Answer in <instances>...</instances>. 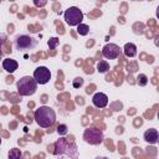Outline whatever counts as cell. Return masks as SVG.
I'll return each mask as SVG.
<instances>
[{
  "label": "cell",
  "mask_w": 159,
  "mask_h": 159,
  "mask_svg": "<svg viewBox=\"0 0 159 159\" xmlns=\"http://www.w3.org/2000/svg\"><path fill=\"white\" fill-rule=\"evenodd\" d=\"M55 157H70V158H77L78 152H77V145L73 140H70L65 137L61 135L60 139L55 142V150H53Z\"/></svg>",
  "instance_id": "1"
},
{
  "label": "cell",
  "mask_w": 159,
  "mask_h": 159,
  "mask_svg": "<svg viewBox=\"0 0 159 159\" xmlns=\"http://www.w3.org/2000/svg\"><path fill=\"white\" fill-rule=\"evenodd\" d=\"M34 118L41 128H50L51 125H53L56 120V113L51 107L41 106L35 111Z\"/></svg>",
  "instance_id": "2"
},
{
  "label": "cell",
  "mask_w": 159,
  "mask_h": 159,
  "mask_svg": "<svg viewBox=\"0 0 159 159\" xmlns=\"http://www.w3.org/2000/svg\"><path fill=\"white\" fill-rule=\"evenodd\" d=\"M16 89H17V93L22 97L32 96L37 89V82L35 81L34 77L24 76L16 82Z\"/></svg>",
  "instance_id": "3"
},
{
  "label": "cell",
  "mask_w": 159,
  "mask_h": 159,
  "mask_svg": "<svg viewBox=\"0 0 159 159\" xmlns=\"http://www.w3.org/2000/svg\"><path fill=\"white\" fill-rule=\"evenodd\" d=\"M63 17H65V21L68 26H77L83 20V12L78 7L71 6L65 11Z\"/></svg>",
  "instance_id": "4"
},
{
  "label": "cell",
  "mask_w": 159,
  "mask_h": 159,
  "mask_svg": "<svg viewBox=\"0 0 159 159\" xmlns=\"http://www.w3.org/2000/svg\"><path fill=\"white\" fill-rule=\"evenodd\" d=\"M104 135L103 132L98 128H88L83 132V140L91 145H98L103 142Z\"/></svg>",
  "instance_id": "5"
},
{
  "label": "cell",
  "mask_w": 159,
  "mask_h": 159,
  "mask_svg": "<svg viewBox=\"0 0 159 159\" xmlns=\"http://www.w3.org/2000/svg\"><path fill=\"white\" fill-rule=\"evenodd\" d=\"M37 45V40L29 35H17L15 39V47L19 51L32 50Z\"/></svg>",
  "instance_id": "6"
},
{
  "label": "cell",
  "mask_w": 159,
  "mask_h": 159,
  "mask_svg": "<svg viewBox=\"0 0 159 159\" xmlns=\"http://www.w3.org/2000/svg\"><path fill=\"white\" fill-rule=\"evenodd\" d=\"M120 52H122L120 47L118 45H116V43H107L102 48V55L107 60H116V58H118L120 56Z\"/></svg>",
  "instance_id": "7"
},
{
  "label": "cell",
  "mask_w": 159,
  "mask_h": 159,
  "mask_svg": "<svg viewBox=\"0 0 159 159\" xmlns=\"http://www.w3.org/2000/svg\"><path fill=\"white\" fill-rule=\"evenodd\" d=\"M34 78L37 82V84H46L51 78V72L47 67L40 66L34 71Z\"/></svg>",
  "instance_id": "8"
},
{
  "label": "cell",
  "mask_w": 159,
  "mask_h": 159,
  "mask_svg": "<svg viewBox=\"0 0 159 159\" xmlns=\"http://www.w3.org/2000/svg\"><path fill=\"white\" fill-rule=\"evenodd\" d=\"M92 103L97 108H104L108 104V97H107V94H104L102 92H97L92 97Z\"/></svg>",
  "instance_id": "9"
},
{
  "label": "cell",
  "mask_w": 159,
  "mask_h": 159,
  "mask_svg": "<svg viewBox=\"0 0 159 159\" xmlns=\"http://www.w3.org/2000/svg\"><path fill=\"white\" fill-rule=\"evenodd\" d=\"M144 140L149 144H155L158 143V139H159V133L155 128H150V129H147L144 132V135H143Z\"/></svg>",
  "instance_id": "10"
},
{
  "label": "cell",
  "mask_w": 159,
  "mask_h": 159,
  "mask_svg": "<svg viewBox=\"0 0 159 159\" xmlns=\"http://www.w3.org/2000/svg\"><path fill=\"white\" fill-rule=\"evenodd\" d=\"M17 67H19V63L12 58H5L2 61V68L9 73H14L17 70Z\"/></svg>",
  "instance_id": "11"
},
{
  "label": "cell",
  "mask_w": 159,
  "mask_h": 159,
  "mask_svg": "<svg viewBox=\"0 0 159 159\" xmlns=\"http://www.w3.org/2000/svg\"><path fill=\"white\" fill-rule=\"evenodd\" d=\"M123 52L127 57H134L137 55V46L132 42H128L124 45V48H123Z\"/></svg>",
  "instance_id": "12"
},
{
  "label": "cell",
  "mask_w": 159,
  "mask_h": 159,
  "mask_svg": "<svg viewBox=\"0 0 159 159\" xmlns=\"http://www.w3.org/2000/svg\"><path fill=\"white\" fill-rule=\"evenodd\" d=\"M108 70H109V63H108L107 61L102 60V61H99V62L97 63V71H98L99 73H106Z\"/></svg>",
  "instance_id": "13"
},
{
  "label": "cell",
  "mask_w": 159,
  "mask_h": 159,
  "mask_svg": "<svg viewBox=\"0 0 159 159\" xmlns=\"http://www.w3.org/2000/svg\"><path fill=\"white\" fill-rule=\"evenodd\" d=\"M77 32H78L81 36H86V35L89 32V26L81 22V24L77 25Z\"/></svg>",
  "instance_id": "14"
},
{
  "label": "cell",
  "mask_w": 159,
  "mask_h": 159,
  "mask_svg": "<svg viewBox=\"0 0 159 159\" xmlns=\"http://www.w3.org/2000/svg\"><path fill=\"white\" fill-rule=\"evenodd\" d=\"M137 83H138L139 86H142V87L147 86V84H148V77H147V75L139 73V75L137 76Z\"/></svg>",
  "instance_id": "15"
},
{
  "label": "cell",
  "mask_w": 159,
  "mask_h": 159,
  "mask_svg": "<svg viewBox=\"0 0 159 159\" xmlns=\"http://www.w3.org/2000/svg\"><path fill=\"white\" fill-rule=\"evenodd\" d=\"M58 43H60V40H58L57 37H51V39L48 40V42H47V45H48V47H50L51 50H55V48L58 46Z\"/></svg>",
  "instance_id": "16"
},
{
  "label": "cell",
  "mask_w": 159,
  "mask_h": 159,
  "mask_svg": "<svg viewBox=\"0 0 159 159\" xmlns=\"http://www.w3.org/2000/svg\"><path fill=\"white\" fill-rule=\"evenodd\" d=\"M20 157H21V152H20V149L14 148V149H11V150L9 152V158H14V159H16V158H20Z\"/></svg>",
  "instance_id": "17"
},
{
  "label": "cell",
  "mask_w": 159,
  "mask_h": 159,
  "mask_svg": "<svg viewBox=\"0 0 159 159\" xmlns=\"http://www.w3.org/2000/svg\"><path fill=\"white\" fill-rule=\"evenodd\" d=\"M67 132H68V129H67V125H66V124H60V125L57 127V133H58L60 135H66Z\"/></svg>",
  "instance_id": "18"
},
{
  "label": "cell",
  "mask_w": 159,
  "mask_h": 159,
  "mask_svg": "<svg viewBox=\"0 0 159 159\" xmlns=\"http://www.w3.org/2000/svg\"><path fill=\"white\" fill-rule=\"evenodd\" d=\"M82 84H83V78L82 77H76L72 82V86L75 88H80V87H82Z\"/></svg>",
  "instance_id": "19"
},
{
  "label": "cell",
  "mask_w": 159,
  "mask_h": 159,
  "mask_svg": "<svg viewBox=\"0 0 159 159\" xmlns=\"http://www.w3.org/2000/svg\"><path fill=\"white\" fill-rule=\"evenodd\" d=\"M32 2L36 7H43V6H46L47 0H32Z\"/></svg>",
  "instance_id": "20"
},
{
  "label": "cell",
  "mask_w": 159,
  "mask_h": 159,
  "mask_svg": "<svg viewBox=\"0 0 159 159\" xmlns=\"http://www.w3.org/2000/svg\"><path fill=\"white\" fill-rule=\"evenodd\" d=\"M6 39H7V36H6L5 34H2V32H0V53H1V47H2V45L5 43V41H6Z\"/></svg>",
  "instance_id": "21"
},
{
  "label": "cell",
  "mask_w": 159,
  "mask_h": 159,
  "mask_svg": "<svg viewBox=\"0 0 159 159\" xmlns=\"http://www.w3.org/2000/svg\"><path fill=\"white\" fill-rule=\"evenodd\" d=\"M0 144H1V138H0Z\"/></svg>",
  "instance_id": "22"
}]
</instances>
